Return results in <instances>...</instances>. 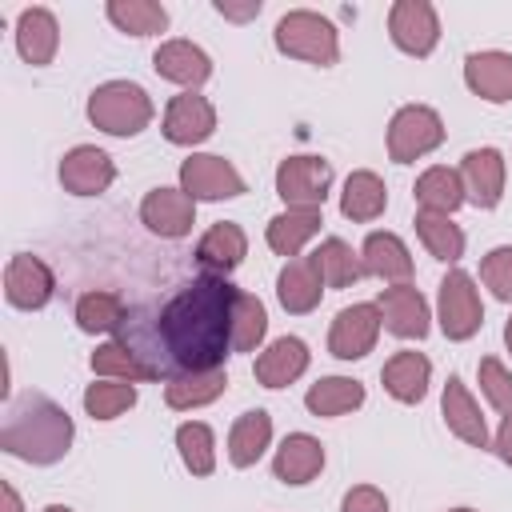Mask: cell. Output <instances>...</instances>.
<instances>
[{
    "instance_id": "1",
    "label": "cell",
    "mask_w": 512,
    "mask_h": 512,
    "mask_svg": "<svg viewBox=\"0 0 512 512\" xmlns=\"http://www.w3.org/2000/svg\"><path fill=\"white\" fill-rule=\"evenodd\" d=\"M240 288L228 276H196L160 308V344L176 372L224 368L232 352V312Z\"/></svg>"
},
{
    "instance_id": "2",
    "label": "cell",
    "mask_w": 512,
    "mask_h": 512,
    "mask_svg": "<svg viewBox=\"0 0 512 512\" xmlns=\"http://www.w3.org/2000/svg\"><path fill=\"white\" fill-rule=\"evenodd\" d=\"M76 436L72 416L44 392H24L8 400L4 424H0V448L24 464H56L68 456Z\"/></svg>"
},
{
    "instance_id": "3",
    "label": "cell",
    "mask_w": 512,
    "mask_h": 512,
    "mask_svg": "<svg viewBox=\"0 0 512 512\" xmlns=\"http://www.w3.org/2000/svg\"><path fill=\"white\" fill-rule=\"evenodd\" d=\"M272 44H276V52H284L292 60H304V64H316V68H332L340 60L336 24L320 12H312V8L284 12L272 28Z\"/></svg>"
},
{
    "instance_id": "4",
    "label": "cell",
    "mask_w": 512,
    "mask_h": 512,
    "mask_svg": "<svg viewBox=\"0 0 512 512\" xmlns=\"http://www.w3.org/2000/svg\"><path fill=\"white\" fill-rule=\"evenodd\" d=\"M156 116L152 96L136 80H104L88 96V120L108 136H140Z\"/></svg>"
},
{
    "instance_id": "5",
    "label": "cell",
    "mask_w": 512,
    "mask_h": 512,
    "mask_svg": "<svg viewBox=\"0 0 512 512\" xmlns=\"http://www.w3.org/2000/svg\"><path fill=\"white\" fill-rule=\"evenodd\" d=\"M436 320H440V332L448 340H472L484 324V300H480V288L476 280L464 272V268H448V276L440 280V292H436Z\"/></svg>"
},
{
    "instance_id": "6",
    "label": "cell",
    "mask_w": 512,
    "mask_h": 512,
    "mask_svg": "<svg viewBox=\"0 0 512 512\" xmlns=\"http://www.w3.org/2000/svg\"><path fill=\"white\" fill-rule=\"evenodd\" d=\"M444 144V120L428 104H404L388 120V160L412 164Z\"/></svg>"
},
{
    "instance_id": "7",
    "label": "cell",
    "mask_w": 512,
    "mask_h": 512,
    "mask_svg": "<svg viewBox=\"0 0 512 512\" xmlns=\"http://www.w3.org/2000/svg\"><path fill=\"white\" fill-rule=\"evenodd\" d=\"M332 188V164L324 156H288L276 168V196L284 208H324Z\"/></svg>"
},
{
    "instance_id": "8",
    "label": "cell",
    "mask_w": 512,
    "mask_h": 512,
    "mask_svg": "<svg viewBox=\"0 0 512 512\" xmlns=\"http://www.w3.org/2000/svg\"><path fill=\"white\" fill-rule=\"evenodd\" d=\"M180 188L192 200H236V196L248 192V184L236 172V164L216 156V152H192L180 164Z\"/></svg>"
},
{
    "instance_id": "9",
    "label": "cell",
    "mask_w": 512,
    "mask_h": 512,
    "mask_svg": "<svg viewBox=\"0 0 512 512\" xmlns=\"http://www.w3.org/2000/svg\"><path fill=\"white\" fill-rule=\"evenodd\" d=\"M388 36L400 52L424 60L440 44V16L428 0H396L388 8Z\"/></svg>"
},
{
    "instance_id": "10",
    "label": "cell",
    "mask_w": 512,
    "mask_h": 512,
    "mask_svg": "<svg viewBox=\"0 0 512 512\" xmlns=\"http://www.w3.org/2000/svg\"><path fill=\"white\" fill-rule=\"evenodd\" d=\"M380 328H384V320H380L376 304H368V300L364 304H348V308L336 312V320L328 328V352L336 360H364L376 348Z\"/></svg>"
},
{
    "instance_id": "11",
    "label": "cell",
    "mask_w": 512,
    "mask_h": 512,
    "mask_svg": "<svg viewBox=\"0 0 512 512\" xmlns=\"http://www.w3.org/2000/svg\"><path fill=\"white\" fill-rule=\"evenodd\" d=\"M52 292H56V276L40 256H32V252L8 256V264H4V296H8L12 308L36 312V308H44L52 300Z\"/></svg>"
},
{
    "instance_id": "12",
    "label": "cell",
    "mask_w": 512,
    "mask_h": 512,
    "mask_svg": "<svg viewBox=\"0 0 512 512\" xmlns=\"http://www.w3.org/2000/svg\"><path fill=\"white\" fill-rule=\"evenodd\" d=\"M164 140L168 144H180V148H196L204 144L212 132H216V108L208 96L200 92H180L168 100L164 108Z\"/></svg>"
},
{
    "instance_id": "13",
    "label": "cell",
    "mask_w": 512,
    "mask_h": 512,
    "mask_svg": "<svg viewBox=\"0 0 512 512\" xmlns=\"http://www.w3.org/2000/svg\"><path fill=\"white\" fill-rule=\"evenodd\" d=\"M140 220L148 232H156L160 240H180L192 232L196 224V200L184 188H152L140 200Z\"/></svg>"
},
{
    "instance_id": "14",
    "label": "cell",
    "mask_w": 512,
    "mask_h": 512,
    "mask_svg": "<svg viewBox=\"0 0 512 512\" xmlns=\"http://www.w3.org/2000/svg\"><path fill=\"white\" fill-rule=\"evenodd\" d=\"M376 308H380V320L392 336L400 340H424L428 328H432V312H428V300L420 288L412 284H392L376 296Z\"/></svg>"
},
{
    "instance_id": "15",
    "label": "cell",
    "mask_w": 512,
    "mask_h": 512,
    "mask_svg": "<svg viewBox=\"0 0 512 512\" xmlns=\"http://www.w3.org/2000/svg\"><path fill=\"white\" fill-rule=\"evenodd\" d=\"M112 180H116V164L96 144H76L60 160V184L72 196H100L112 188Z\"/></svg>"
},
{
    "instance_id": "16",
    "label": "cell",
    "mask_w": 512,
    "mask_h": 512,
    "mask_svg": "<svg viewBox=\"0 0 512 512\" xmlns=\"http://www.w3.org/2000/svg\"><path fill=\"white\" fill-rule=\"evenodd\" d=\"M460 180H464V200L476 208H496L504 200V180L508 164L500 148H472L460 160Z\"/></svg>"
},
{
    "instance_id": "17",
    "label": "cell",
    "mask_w": 512,
    "mask_h": 512,
    "mask_svg": "<svg viewBox=\"0 0 512 512\" xmlns=\"http://www.w3.org/2000/svg\"><path fill=\"white\" fill-rule=\"evenodd\" d=\"M440 416H444L448 432L456 440H464L468 448H492L488 420L480 416V404H476V396L468 392V384L460 376H448L444 396H440Z\"/></svg>"
},
{
    "instance_id": "18",
    "label": "cell",
    "mask_w": 512,
    "mask_h": 512,
    "mask_svg": "<svg viewBox=\"0 0 512 512\" xmlns=\"http://www.w3.org/2000/svg\"><path fill=\"white\" fill-rule=\"evenodd\" d=\"M152 68H156L160 80H172L184 92H196L212 76V56L192 40H164L152 52Z\"/></svg>"
},
{
    "instance_id": "19",
    "label": "cell",
    "mask_w": 512,
    "mask_h": 512,
    "mask_svg": "<svg viewBox=\"0 0 512 512\" xmlns=\"http://www.w3.org/2000/svg\"><path fill=\"white\" fill-rule=\"evenodd\" d=\"M56 48H60V20H56V12L40 8V4L24 8L16 16V52H20V60L32 64V68H44V64H52Z\"/></svg>"
},
{
    "instance_id": "20",
    "label": "cell",
    "mask_w": 512,
    "mask_h": 512,
    "mask_svg": "<svg viewBox=\"0 0 512 512\" xmlns=\"http://www.w3.org/2000/svg\"><path fill=\"white\" fill-rule=\"evenodd\" d=\"M244 256H248V236L232 220L212 224L196 240V264H200L204 276H228V272H236L244 264Z\"/></svg>"
},
{
    "instance_id": "21",
    "label": "cell",
    "mask_w": 512,
    "mask_h": 512,
    "mask_svg": "<svg viewBox=\"0 0 512 512\" xmlns=\"http://www.w3.org/2000/svg\"><path fill=\"white\" fill-rule=\"evenodd\" d=\"M320 468H324V444L312 432H288L272 456V476L292 488L312 484L320 476Z\"/></svg>"
},
{
    "instance_id": "22",
    "label": "cell",
    "mask_w": 512,
    "mask_h": 512,
    "mask_svg": "<svg viewBox=\"0 0 512 512\" xmlns=\"http://www.w3.org/2000/svg\"><path fill=\"white\" fill-rule=\"evenodd\" d=\"M464 84L488 100V104H508L512 100V52L484 48L464 56Z\"/></svg>"
},
{
    "instance_id": "23",
    "label": "cell",
    "mask_w": 512,
    "mask_h": 512,
    "mask_svg": "<svg viewBox=\"0 0 512 512\" xmlns=\"http://www.w3.org/2000/svg\"><path fill=\"white\" fill-rule=\"evenodd\" d=\"M320 296H324V280H320V268H316L312 256H296V260H288L280 268V276H276V300H280L284 312L308 316V312H316Z\"/></svg>"
},
{
    "instance_id": "24",
    "label": "cell",
    "mask_w": 512,
    "mask_h": 512,
    "mask_svg": "<svg viewBox=\"0 0 512 512\" xmlns=\"http://www.w3.org/2000/svg\"><path fill=\"white\" fill-rule=\"evenodd\" d=\"M364 276H376L384 284H408L412 280V252L396 232H368L360 244Z\"/></svg>"
},
{
    "instance_id": "25",
    "label": "cell",
    "mask_w": 512,
    "mask_h": 512,
    "mask_svg": "<svg viewBox=\"0 0 512 512\" xmlns=\"http://www.w3.org/2000/svg\"><path fill=\"white\" fill-rule=\"evenodd\" d=\"M308 360H312V352L300 336H280L256 356L252 372H256V384H264V388H288L292 380H300L308 372Z\"/></svg>"
},
{
    "instance_id": "26",
    "label": "cell",
    "mask_w": 512,
    "mask_h": 512,
    "mask_svg": "<svg viewBox=\"0 0 512 512\" xmlns=\"http://www.w3.org/2000/svg\"><path fill=\"white\" fill-rule=\"evenodd\" d=\"M380 380H384V392L400 404H420L428 396V384H432V360L424 352H392L380 368Z\"/></svg>"
},
{
    "instance_id": "27",
    "label": "cell",
    "mask_w": 512,
    "mask_h": 512,
    "mask_svg": "<svg viewBox=\"0 0 512 512\" xmlns=\"http://www.w3.org/2000/svg\"><path fill=\"white\" fill-rule=\"evenodd\" d=\"M320 212H324V208H284V212H276V216L268 220V228H264L268 248H272L276 256H284V260H296V256L304 252V244L320 232V224H324Z\"/></svg>"
},
{
    "instance_id": "28",
    "label": "cell",
    "mask_w": 512,
    "mask_h": 512,
    "mask_svg": "<svg viewBox=\"0 0 512 512\" xmlns=\"http://www.w3.org/2000/svg\"><path fill=\"white\" fill-rule=\"evenodd\" d=\"M228 388V372L224 368H204V372H172L164 384V404L172 412H192L204 408L212 400H220Z\"/></svg>"
},
{
    "instance_id": "29",
    "label": "cell",
    "mask_w": 512,
    "mask_h": 512,
    "mask_svg": "<svg viewBox=\"0 0 512 512\" xmlns=\"http://www.w3.org/2000/svg\"><path fill=\"white\" fill-rule=\"evenodd\" d=\"M384 208H388V188H384V180H380L372 168L348 172L344 192H340V216L352 220V224H368V220L384 216Z\"/></svg>"
},
{
    "instance_id": "30",
    "label": "cell",
    "mask_w": 512,
    "mask_h": 512,
    "mask_svg": "<svg viewBox=\"0 0 512 512\" xmlns=\"http://www.w3.org/2000/svg\"><path fill=\"white\" fill-rule=\"evenodd\" d=\"M272 448V416L264 408H248L228 428V460L232 468H252Z\"/></svg>"
},
{
    "instance_id": "31",
    "label": "cell",
    "mask_w": 512,
    "mask_h": 512,
    "mask_svg": "<svg viewBox=\"0 0 512 512\" xmlns=\"http://www.w3.org/2000/svg\"><path fill=\"white\" fill-rule=\"evenodd\" d=\"M416 212H440V216H452L460 204H464V180H460V168H448V164H432L416 176Z\"/></svg>"
},
{
    "instance_id": "32",
    "label": "cell",
    "mask_w": 512,
    "mask_h": 512,
    "mask_svg": "<svg viewBox=\"0 0 512 512\" xmlns=\"http://www.w3.org/2000/svg\"><path fill=\"white\" fill-rule=\"evenodd\" d=\"M364 404V384L352 380V376H320L308 392H304V408L312 416H344V412H356Z\"/></svg>"
},
{
    "instance_id": "33",
    "label": "cell",
    "mask_w": 512,
    "mask_h": 512,
    "mask_svg": "<svg viewBox=\"0 0 512 512\" xmlns=\"http://www.w3.org/2000/svg\"><path fill=\"white\" fill-rule=\"evenodd\" d=\"M88 364H92V372L100 380H128V384H136V380H152L156 376V368L148 360H140V352L128 340H104V344H96V352L88 356Z\"/></svg>"
},
{
    "instance_id": "34",
    "label": "cell",
    "mask_w": 512,
    "mask_h": 512,
    "mask_svg": "<svg viewBox=\"0 0 512 512\" xmlns=\"http://www.w3.org/2000/svg\"><path fill=\"white\" fill-rule=\"evenodd\" d=\"M128 324V308L116 292H104V288H92L76 300V328L88 332V336H108V332H120Z\"/></svg>"
},
{
    "instance_id": "35",
    "label": "cell",
    "mask_w": 512,
    "mask_h": 512,
    "mask_svg": "<svg viewBox=\"0 0 512 512\" xmlns=\"http://www.w3.org/2000/svg\"><path fill=\"white\" fill-rule=\"evenodd\" d=\"M104 16L124 36H160L168 28V8L156 0H108Z\"/></svg>"
},
{
    "instance_id": "36",
    "label": "cell",
    "mask_w": 512,
    "mask_h": 512,
    "mask_svg": "<svg viewBox=\"0 0 512 512\" xmlns=\"http://www.w3.org/2000/svg\"><path fill=\"white\" fill-rule=\"evenodd\" d=\"M312 260H316V268H320L324 288H352V284L364 276V260H360V252H352V244L340 240V236L320 240V248L312 252Z\"/></svg>"
},
{
    "instance_id": "37",
    "label": "cell",
    "mask_w": 512,
    "mask_h": 512,
    "mask_svg": "<svg viewBox=\"0 0 512 512\" xmlns=\"http://www.w3.org/2000/svg\"><path fill=\"white\" fill-rule=\"evenodd\" d=\"M416 236L420 244L428 248V256L444 260V264H456L464 256V228L452 220V216H440V212H416Z\"/></svg>"
},
{
    "instance_id": "38",
    "label": "cell",
    "mask_w": 512,
    "mask_h": 512,
    "mask_svg": "<svg viewBox=\"0 0 512 512\" xmlns=\"http://www.w3.org/2000/svg\"><path fill=\"white\" fill-rule=\"evenodd\" d=\"M176 452L192 476H212L216 472V436L204 420H184L176 428Z\"/></svg>"
},
{
    "instance_id": "39",
    "label": "cell",
    "mask_w": 512,
    "mask_h": 512,
    "mask_svg": "<svg viewBox=\"0 0 512 512\" xmlns=\"http://www.w3.org/2000/svg\"><path fill=\"white\" fill-rule=\"evenodd\" d=\"M264 336H268V308L260 304V296L240 292L232 312V352H256Z\"/></svg>"
},
{
    "instance_id": "40",
    "label": "cell",
    "mask_w": 512,
    "mask_h": 512,
    "mask_svg": "<svg viewBox=\"0 0 512 512\" xmlns=\"http://www.w3.org/2000/svg\"><path fill=\"white\" fill-rule=\"evenodd\" d=\"M136 396L140 392L128 380H92L84 388V412L92 420H116V416H124L136 404Z\"/></svg>"
},
{
    "instance_id": "41",
    "label": "cell",
    "mask_w": 512,
    "mask_h": 512,
    "mask_svg": "<svg viewBox=\"0 0 512 512\" xmlns=\"http://www.w3.org/2000/svg\"><path fill=\"white\" fill-rule=\"evenodd\" d=\"M476 376H480V392H484V400H488L500 416L512 412V372H508L496 356H484L480 368H476Z\"/></svg>"
},
{
    "instance_id": "42",
    "label": "cell",
    "mask_w": 512,
    "mask_h": 512,
    "mask_svg": "<svg viewBox=\"0 0 512 512\" xmlns=\"http://www.w3.org/2000/svg\"><path fill=\"white\" fill-rule=\"evenodd\" d=\"M480 280L496 300H512V244H500L480 260Z\"/></svg>"
},
{
    "instance_id": "43",
    "label": "cell",
    "mask_w": 512,
    "mask_h": 512,
    "mask_svg": "<svg viewBox=\"0 0 512 512\" xmlns=\"http://www.w3.org/2000/svg\"><path fill=\"white\" fill-rule=\"evenodd\" d=\"M340 512H392V508H388V496L376 484H356V488L344 492Z\"/></svg>"
},
{
    "instance_id": "44",
    "label": "cell",
    "mask_w": 512,
    "mask_h": 512,
    "mask_svg": "<svg viewBox=\"0 0 512 512\" xmlns=\"http://www.w3.org/2000/svg\"><path fill=\"white\" fill-rule=\"evenodd\" d=\"M212 8H216L224 20H232V24H248V20H256V16H260V8H264V4H260V0H248V4H228V0H216Z\"/></svg>"
},
{
    "instance_id": "45",
    "label": "cell",
    "mask_w": 512,
    "mask_h": 512,
    "mask_svg": "<svg viewBox=\"0 0 512 512\" xmlns=\"http://www.w3.org/2000/svg\"><path fill=\"white\" fill-rule=\"evenodd\" d=\"M492 452L512 468V412H504V420H500V428L492 436Z\"/></svg>"
},
{
    "instance_id": "46",
    "label": "cell",
    "mask_w": 512,
    "mask_h": 512,
    "mask_svg": "<svg viewBox=\"0 0 512 512\" xmlns=\"http://www.w3.org/2000/svg\"><path fill=\"white\" fill-rule=\"evenodd\" d=\"M0 500H4V504H0V512H24V500H20V492H16L8 480L0 484Z\"/></svg>"
},
{
    "instance_id": "47",
    "label": "cell",
    "mask_w": 512,
    "mask_h": 512,
    "mask_svg": "<svg viewBox=\"0 0 512 512\" xmlns=\"http://www.w3.org/2000/svg\"><path fill=\"white\" fill-rule=\"evenodd\" d=\"M504 344H508V352H512V316H508V324H504Z\"/></svg>"
},
{
    "instance_id": "48",
    "label": "cell",
    "mask_w": 512,
    "mask_h": 512,
    "mask_svg": "<svg viewBox=\"0 0 512 512\" xmlns=\"http://www.w3.org/2000/svg\"><path fill=\"white\" fill-rule=\"evenodd\" d=\"M44 512H72V508H68V504H48Z\"/></svg>"
},
{
    "instance_id": "49",
    "label": "cell",
    "mask_w": 512,
    "mask_h": 512,
    "mask_svg": "<svg viewBox=\"0 0 512 512\" xmlns=\"http://www.w3.org/2000/svg\"><path fill=\"white\" fill-rule=\"evenodd\" d=\"M448 512H476V508H448Z\"/></svg>"
}]
</instances>
